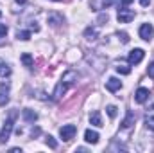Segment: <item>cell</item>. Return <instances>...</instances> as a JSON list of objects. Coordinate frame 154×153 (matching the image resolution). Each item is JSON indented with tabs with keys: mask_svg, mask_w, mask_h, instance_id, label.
<instances>
[{
	"mask_svg": "<svg viewBox=\"0 0 154 153\" xmlns=\"http://www.w3.org/2000/svg\"><path fill=\"white\" fill-rule=\"evenodd\" d=\"M22 115H23V119H25V122H34V121L38 119V114H36L34 110H29V108H25V110H22Z\"/></svg>",
	"mask_w": 154,
	"mask_h": 153,
	"instance_id": "cell-14",
	"label": "cell"
},
{
	"mask_svg": "<svg viewBox=\"0 0 154 153\" xmlns=\"http://www.w3.org/2000/svg\"><path fill=\"white\" fill-rule=\"evenodd\" d=\"M99 22H108V15H102V16L99 18Z\"/></svg>",
	"mask_w": 154,
	"mask_h": 153,
	"instance_id": "cell-29",
	"label": "cell"
},
{
	"mask_svg": "<svg viewBox=\"0 0 154 153\" xmlns=\"http://www.w3.org/2000/svg\"><path fill=\"white\" fill-rule=\"evenodd\" d=\"M90 122H91L93 126H99V128L104 126V124H102V117H100V112H99V110H95V112L90 114Z\"/></svg>",
	"mask_w": 154,
	"mask_h": 153,
	"instance_id": "cell-13",
	"label": "cell"
},
{
	"mask_svg": "<svg viewBox=\"0 0 154 153\" xmlns=\"http://www.w3.org/2000/svg\"><path fill=\"white\" fill-rule=\"evenodd\" d=\"M108 115H109L111 119H115V117H116V106L109 105V106H108Z\"/></svg>",
	"mask_w": 154,
	"mask_h": 153,
	"instance_id": "cell-23",
	"label": "cell"
},
{
	"mask_svg": "<svg viewBox=\"0 0 154 153\" xmlns=\"http://www.w3.org/2000/svg\"><path fill=\"white\" fill-rule=\"evenodd\" d=\"M116 18H118V22H120V24H129L131 20H134V11H133V9L124 7V5H120Z\"/></svg>",
	"mask_w": 154,
	"mask_h": 153,
	"instance_id": "cell-3",
	"label": "cell"
},
{
	"mask_svg": "<svg viewBox=\"0 0 154 153\" xmlns=\"http://www.w3.org/2000/svg\"><path fill=\"white\" fill-rule=\"evenodd\" d=\"M147 99H149V90H147V88H143V86H142V88H138V90H136V94H134V101L142 105V103H145Z\"/></svg>",
	"mask_w": 154,
	"mask_h": 153,
	"instance_id": "cell-9",
	"label": "cell"
},
{
	"mask_svg": "<svg viewBox=\"0 0 154 153\" xmlns=\"http://www.w3.org/2000/svg\"><path fill=\"white\" fill-rule=\"evenodd\" d=\"M116 72H120V74H131V67H127V65H124V63H118L116 65Z\"/></svg>",
	"mask_w": 154,
	"mask_h": 153,
	"instance_id": "cell-20",
	"label": "cell"
},
{
	"mask_svg": "<svg viewBox=\"0 0 154 153\" xmlns=\"http://www.w3.org/2000/svg\"><path fill=\"white\" fill-rule=\"evenodd\" d=\"M5 34H7V25L0 24V36H5Z\"/></svg>",
	"mask_w": 154,
	"mask_h": 153,
	"instance_id": "cell-25",
	"label": "cell"
},
{
	"mask_svg": "<svg viewBox=\"0 0 154 153\" xmlns=\"http://www.w3.org/2000/svg\"><path fill=\"white\" fill-rule=\"evenodd\" d=\"M143 56H145V52H143L142 49H133V50L129 52V58H127V60H129L131 65H138V63L143 60Z\"/></svg>",
	"mask_w": 154,
	"mask_h": 153,
	"instance_id": "cell-6",
	"label": "cell"
},
{
	"mask_svg": "<svg viewBox=\"0 0 154 153\" xmlns=\"http://www.w3.org/2000/svg\"><path fill=\"white\" fill-rule=\"evenodd\" d=\"M75 79H77V74L74 70H68V72L63 76V79L56 85V88H54V92H52V99H54V101H59V99L66 94V90L75 83Z\"/></svg>",
	"mask_w": 154,
	"mask_h": 153,
	"instance_id": "cell-1",
	"label": "cell"
},
{
	"mask_svg": "<svg viewBox=\"0 0 154 153\" xmlns=\"http://www.w3.org/2000/svg\"><path fill=\"white\" fill-rule=\"evenodd\" d=\"M118 38L122 40V43H127V41H129V36H127V33H118Z\"/></svg>",
	"mask_w": 154,
	"mask_h": 153,
	"instance_id": "cell-24",
	"label": "cell"
},
{
	"mask_svg": "<svg viewBox=\"0 0 154 153\" xmlns=\"http://www.w3.org/2000/svg\"><path fill=\"white\" fill-rule=\"evenodd\" d=\"M147 70H149V76L154 77V61L151 63V65H149V69H147Z\"/></svg>",
	"mask_w": 154,
	"mask_h": 153,
	"instance_id": "cell-26",
	"label": "cell"
},
{
	"mask_svg": "<svg viewBox=\"0 0 154 153\" xmlns=\"http://www.w3.org/2000/svg\"><path fill=\"white\" fill-rule=\"evenodd\" d=\"M16 117H18V110H11V112H9L7 119H5V122H4V126H2V132H0V142H5V141H9V137H11V132H13V126H14V121H16Z\"/></svg>",
	"mask_w": 154,
	"mask_h": 153,
	"instance_id": "cell-2",
	"label": "cell"
},
{
	"mask_svg": "<svg viewBox=\"0 0 154 153\" xmlns=\"http://www.w3.org/2000/svg\"><path fill=\"white\" fill-rule=\"evenodd\" d=\"M151 2H152V0H140V4H142V5H143V7H147V5H149V4H151Z\"/></svg>",
	"mask_w": 154,
	"mask_h": 153,
	"instance_id": "cell-28",
	"label": "cell"
},
{
	"mask_svg": "<svg viewBox=\"0 0 154 153\" xmlns=\"http://www.w3.org/2000/svg\"><path fill=\"white\" fill-rule=\"evenodd\" d=\"M9 103V85L0 83V106H5Z\"/></svg>",
	"mask_w": 154,
	"mask_h": 153,
	"instance_id": "cell-7",
	"label": "cell"
},
{
	"mask_svg": "<svg viewBox=\"0 0 154 153\" xmlns=\"http://www.w3.org/2000/svg\"><path fill=\"white\" fill-rule=\"evenodd\" d=\"M45 142H47V146H50L52 150H56V148H57V142H56V141H54V137H50V135H48V137H45Z\"/></svg>",
	"mask_w": 154,
	"mask_h": 153,
	"instance_id": "cell-22",
	"label": "cell"
},
{
	"mask_svg": "<svg viewBox=\"0 0 154 153\" xmlns=\"http://www.w3.org/2000/svg\"><path fill=\"white\" fill-rule=\"evenodd\" d=\"M84 141L90 142V144H97L99 142V133L95 130H86L84 132Z\"/></svg>",
	"mask_w": 154,
	"mask_h": 153,
	"instance_id": "cell-12",
	"label": "cell"
},
{
	"mask_svg": "<svg viewBox=\"0 0 154 153\" xmlns=\"http://www.w3.org/2000/svg\"><path fill=\"white\" fill-rule=\"evenodd\" d=\"M106 88H108L109 92H116V90L122 88V81H120L118 77H109L108 83H106Z\"/></svg>",
	"mask_w": 154,
	"mask_h": 153,
	"instance_id": "cell-10",
	"label": "cell"
},
{
	"mask_svg": "<svg viewBox=\"0 0 154 153\" xmlns=\"http://www.w3.org/2000/svg\"><path fill=\"white\" fill-rule=\"evenodd\" d=\"M48 24L52 27H57L59 24H63V16L57 15V13H52V15H48Z\"/></svg>",
	"mask_w": 154,
	"mask_h": 153,
	"instance_id": "cell-16",
	"label": "cell"
},
{
	"mask_svg": "<svg viewBox=\"0 0 154 153\" xmlns=\"http://www.w3.org/2000/svg\"><path fill=\"white\" fill-rule=\"evenodd\" d=\"M0 16H2V13H0Z\"/></svg>",
	"mask_w": 154,
	"mask_h": 153,
	"instance_id": "cell-32",
	"label": "cell"
},
{
	"mask_svg": "<svg viewBox=\"0 0 154 153\" xmlns=\"http://www.w3.org/2000/svg\"><path fill=\"white\" fill-rule=\"evenodd\" d=\"M154 36V27L151 24H143L142 27H140V38L145 40V41H151Z\"/></svg>",
	"mask_w": 154,
	"mask_h": 153,
	"instance_id": "cell-5",
	"label": "cell"
},
{
	"mask_svg": "<svg viewBox=\"0 0 154 153\" xmlns=\"http://www.w3.org/2000/svg\"><path fill=\"white\" fill-rule=\"evenodd\" d=\"M113 4V0H91V9L93 11H102V9H106V7H109Z\"/></svg>",
	"mask_w": 154,
	"mask_h": 153,
	"instance_id": "cell-8",
	"label": "cell"
},
{
	"mask_svg": "<svg viewBox=\"0 0 154 153\" xmlns=\"http://www.w3.org/2000/svg\"><path fill=\"white\" fill-rule=\"evenodd\" d=\"M16 2H18V4H25L27 0H16Z\"/></svg>",
	"mask_w": 154,
	"mask_h": 153,
	"instance_id": "cell-30",
	"label": "cell"
},
{
	"mask_svg": "<svg viewBox=\"0 0 154 153\" xmlns=\"http://www.w3.org/2000/svg\"><path fill=\"white\" fill-rule=\"evenodd\" d=\"M16 38L27 41V40L31 38V33H29V31H18V33H16Z\"/></svg>",
	"mask_w": 154,
	"mask_h": 153,
	"instance_id": "cell-21",
	"label": "cell"
},
{
	"mask_svg": "<svg viewBox=\"0 0 154 153\" xmlns=\"http://www.w3.org/2000/svg\"><path fill=\"white\" fill-rule=\"evenodd\" d=\"M52 2H61V0H52Z\"/></svg>",
	"mask_w": 154,
	"mask_h": 153,
	"instance_id": "cell-31",
	"label": "cell"
},
{
	"mask_svg": "<svg viewBox=\"0 0 154 153\" xmlns=\"http://www.w3.org/2000/svg\"><path fill=\"white\" fill-rule=\"evenodd\" d=\"M133 0H120V5H124V7H127L129 4H131Z\"/></svg>",
	"mask_w": 154,
	"mask_h": 153,
	"instance_id": "cell-27",
	"label": "cell"
},
{
	"mask_svg": "<svg viewBox=\"0 0 154 153\" xmlns=\"http://www.w3.org/2000/svg\"><path fill=\"white\" fill-rule=\"evenodd\" d=\"M145 124H147L149 130L154 132V103L149 106V110L145 112Z\"/></svg>",
	"mask_w": 154,
	"mask_h": 153,
	"instance_id": "cell-11",
	"label": "cell"
},
{
	"mask_svg": "<svg viewBox=\"0 0 154 153\" xmlns=\"http://www.w3.org/2000/svg\"><path fill=\"white\" fill-rule=\"evenodd\" d=\"M7 76H11V67L4 60H0V77H7Z\"/></svg>",
	"mask_w": 154,
	"mask_h": 153,
	"instance_id": "cell-17",
	"label": "cell"
},
{
	"mask_svg": "<svg viewBox=\"0 0 154 153\" xmlns=\"http://www.w3.org/2000/svg\"><path fill=\"white\" fill-rule=\"evenodd\" d=\"M84 36L88 40H95L99 36V31H97V27H86V31H84Z\"/></svg>",
	"mask_w": 154,
	"mask_h": 153,
	"instance_id": "cell-18",
	"label": "cell"
},
{
	"mask_svg": "<svg viewBox=\"0 0 154 153\" xmlns=\"http://www.w3.org/2000/svg\"><path fill=\"white\" fill-rule=\"evenodd\" d=\"M75 133H77V128L74 126V124H65V126H61V130H59V135H61L63 141H70V139H74Z\"/></svg>",
	"mask_w": 154,
	"mask_h": 153,
	"instance_id": "cell-4",
	"label": "cell"
},
{
	"mask_svg": "<svg viewBox=\"0 0 154 153\" xmlns=\"http://www.w3.org/2000/svg\"><path fill=\"white\" fill-rule=\"evenodd\" d=\"M133 124H134V114H133V112H127L125 119L122 121V128H124V130H129Z\"/></svg>",
	"mask_w": 154,
	"mask_h": 153,
	"instance_id": "cell-15",
	"label": "cell"
},
{
	"mask_svg": "<svg viewBox=\"0 0 154 153\" xmlns=\"http://www.w3.org/2000/svg\"><path fill=\"white\" fill-rule=\"evenodd\" d=\"M22 63H23L25 67H32V63H34V61H32V56H31L29 52H23V54H22Z\"/></svg>",
	"mask_w": 154,
	"mask_h": 153,
	"instance_id": "cell-19",
	"label": "cell"
}]
</instances>
